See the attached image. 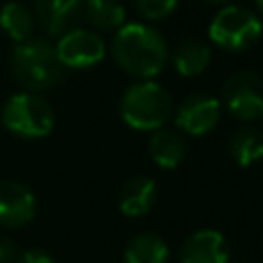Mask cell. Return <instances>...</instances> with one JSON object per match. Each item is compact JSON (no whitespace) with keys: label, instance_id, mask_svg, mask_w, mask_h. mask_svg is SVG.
<instances>
[{"label":"cell","instance_id":"obj_1","mask_svg":"<svg viewBox=\"0 0 263 263\" xmlns=\"http://www.w3.org/2000/svg\"><path fill=\"white\" fill-rule=\"evenodd\" d=\"M111 55L127 74L148 81L164 72L171 51L162 32L155 30L153 26L125 23L116 30V37L111 42Z\"/></svg>","mask_w":263,"mask_h":263},{"label":"cell","instance_id":"obj_2","mask_svg":"<svg viewBox=\"0 0 263 263\" xmlns=\"http://www.w3.org/2000/svg\"><path fill=\"white\" fill-rule=\"evenodd\" d=\"M65 67L55 55V44L44 37L18 42L12 51V74L26 90L42 92L60 83Z\"/></svg>","mask_w":263,"mask_h":263},{"label":"cell","instance_id":"obj_3","mask_svg":"<svg viewBox=\"0 0 263 263\" xmlns=\"http://www.w3.org/2000/svg\"><path fill=\"white\" fill-rule=\"evenodd\" d=\"M120 116L136 132H155L173 116V100L153 79L139 81L125 90L120 100Z\"/></svg>","mask_w":263,"mask_h":263},{"label":"cell","instance_id":"obj_4","mask_svg":"<svg viewBox=\"0 0 263 263\" xmlns=\"http://www.w3.org/2000/svg\"><path fill=\"white\" fill-rule=\"evenodd\" d=\"M0 123L14 136L21 139H42L53 132L55 114L53 106L40 92H16L5 102L0 111Z\"/></svg>","mask_w":263,"mask_h":263},{"label":"cell","instance_id":"obj_5","mask_svg":"<svg viewBox=\"0 0 263 263\" xmlns=\"http://www.w3.org/2000/svg\"><path fill=\"white\" fill-rule=\"evenodd\" d=\"M261 30V18L252 9L240 5H224L210 23L208 35L222 51L242 53L259 42Z\"/></svg>","mask_w":263,"mask_h":263},{"label":"cell","instance_id":"obj_6","mask_svg":"<svg viewBox=\"0 0 263 263\" xmlns=\"http://www.w3.org/2000/svg\"><path fill=\"white\" fill-rule=\"evenodd\" d=\"M222 102L233 118L256 123L263 114V79L254 72H236L224 81Z\"/></svg>","mask_w":263,"mask_h":263},{"label":"cell","instance_id":"obj_7","mask_svg":"<svg viewBox=\"0 0 263 263\" xmlns=\"http://www.w3.org/2000/svg\"><path fill=\"white\" fill-rule=\"evenodd\" d=\"M55 55L60 65L69 69H86L97 65L106 55V44L95 30L72 28L69 32L60 35L55 44Z\"/></svg>","mask_w":263,"mask_h":263},{"label":"cell","instance_id":"obj_8","mask_svg":"<svg viewBox=\"0 0 263 263\" xmlns=\"http://www.w3.org/2000/svg\"><path fill=\"white\" fill-rule=\"evenodd\" d=\"M222 116V102L213 95H190L176 109V127L190 136L213 132Z\"/></svg>","mask_w":263,"mask_h":263},{"label":"cell","instance_id":"obj_9","mask_svg":"<svg viewBox=\"0 0 263 263\" xmlns=\"http://www.w3.org/2000/svg\"><path fill=\"white\" fill-rule=\"evenodd\" d=\"M37 213V199L16 180L0 182V227L16 229L28 224Z\"/></svg>","mask_w":263,"mask_h":263},{"label":"cell","instance_id":"obj_10","mask_svg":"<svg viewBox=\"0 0 263 263\" xmlns=\"http://www.w3.org/2000/svg\"><path fill=\"white\" fill-rule=\"evenodd\" d=\"M32 14L46 35H65L77 28L83 0H32Z\"/></svg>","mask_w":263,"mask_h":263},{"label":"cell","instance_id":"obj_11","mask_svg":"<svg viewBox=\"0 0 263 263\" xmlns=\"http://www.w3.org/2000/svg\"><path fill=\"white\" fill-rule=\"evenodd\" d=\"M180 263H229L227 240L222 233L213 229L196 231L182 245Z\"/></svg>","mask_w":263,"mask_h":263},{"label":"cell","instance_id":"obj_12","mask_svg":"<svg viewBox=\"0 0 263 263\" xmlns=\"http://www.w3.org/2000/svg\"><path fill=\"white\" fill-rule=\"evenodd\" d=\"M148 150H150L153 162L157 164L159 168H176V166H180L182 159H185L187 143H185L182 132L159 127V129L153 132V136H150Z\"/></svg>","mask_w":263,"mask_h":263},{"label":"cell","instance_id":"obj_13","mask_svg":"<svg viewBox=\"0 0 263 263\" xmlns=\"http://www.w3.org/2000/svg\"><path fill=\"white\" fill-rule=\"evenodd\" d=\"M155 199H157V185L153 178L136 176L125 182L120 192V213L127 217H143L153 210Z\"/></svg>","mask_w":263,"mask_h":263},{"label":"cell","instance_id":"obj_14","mask_svg":"<svg viewBox=\"0 0 263 263\" xmlns=\"http://www.w3.org/2000/svg\"><path fill=\"white\" fill-rule=\"evenodd\" d=\"M210 55H213V51H210V46L203 40L187 37V40L178 42L168 58H171L178 74H182V77H199V74H203L208 69Z\"/></svg>","mask_w":263,"mask_h":263},{"label":"cell","instance_id":"obj_15","mask_svg":"<svg viewBox=\"0 0 263 263\" xmlns=\"http://www.w3.org/2000/svg\"><path fill=\"white\" fill-rule=\"evenodd\" d=\"M35 14L28 5L18 3V0H9V3L3 5L0 9V28L7 37H12L14 42H26L32 37L35 32Z\"/></svg>","mask_w":263,"mask_h":263},{"label":"cell","instance_id":"obj_16","mask_svg":"<svg viewBox=\"0 0 263 263\" xmlns=\"http://www.w3.org/2000/svg\"><path fill=\"white\" fill-rule=\"evenodd\" d=\"M168 245L157 233H136L125 247V263H168Z\"/></svg>","mask_w":263,"mask_h":263},{"label":"cell","instance_id":"obj_17","mask_svg":"<svg viewBox=\"0 0 263 263\" xmlns=\"http://www.w3.org/2000/svg\"><path fill=\"white\" fill-rule=\"evenodd\" d=\"M229 153L238 166H252L263 159V132L259 127H240L229 141Z\"/></svg>","mask_w":263,"mask_h":263},{"label":"cell","instance_id":"obj_18","mask_svg":"<svg viewBox=\"0 0 263 263\" xmlns=\"http://www.w3.org/2000/svg\"><path fill=\"white\" fill-rule=\"evenodd\" d=\"M86 21L100 32H114L125 26V7L120 0H86Z\"/></svg>","mask_w":263,"mask_h":263},{"label":"cell","instance_id":"obj_19","mask_svg":"<svg viewBox=\"0 0 263 263\" xmlns=\"http://www.w3.org/2000/svg\"><path fill=\"white\" fill-rule=\"evenodd\" d=\"M134 5L148 21H162L178 7V0H134Z\"/></svg>","mask_w":263,"mask_h":263},{"label":"cell","instance_id":"obj_20","mask_svg":"<svg viewBox=\"0 0 263 263\" xmlns=\"http://www.w3.org/2000/svg\"><path fill=\"white\" fill-rule=\"evenodd\" d=\"M18 245L9 238H0V263H14L18 259Z\"/></svg>","mask_w":263,"mask_h":263},{"label":"cell","instance_id":"obj_21","mask_svg":"<svg viewBox=\"0 0 263 263\" xmlns=\"http://www.w3.org/2000/svg\"><path fill=\"white\" fill-rule=\"evenodd\" d=\"M14 263H55L51 259L46 252H40V250H26L18 254V259Z\"/></svg>","mask_w":263,"mask_h":263},{"label":"cell","instance_id":"obj_22","mask_svg":"<svg viewBox=\"0 0 263 263\" xmlns=\"http://www.w3.org/2000/svg\"><path fill=\"white\" fill-rule=\"evenodd\" d=\"M205 3H210V5H227L229 0H205Z\"/></svg>","mask_w":263,"mask_h":263},{"label":"cell","instance_id":"obj_23","mask_svg":"<svg viewBox=\"0 0 263 263\" xmlns=\"http://www.w3.org/2000/svg\"><path fill=\"white\" fill-rule=\"evenodd\" d=\"M256 127H259V129L263 132V114L259 116V118H256Z\"/></svg>","mask_w":263,"mask_h":263},{"label":"cell","instance_id":"obj_24","mask_svg":"<svg viewBox=\"0 0 263 263\" xmlns=\"http://www.w3.org/2000/svg\"><path fill=\"white\" fill-rule=\"evenodd\" d=\"M256 9H259V14L263 16V0H256Z\"/></svg>","mask_w":263,"mask_h":263}]
</instances>
